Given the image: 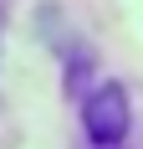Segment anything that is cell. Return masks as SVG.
Here are the masks:
<instances>
[{
    "label": "cell",
    "instance_id": "1",
    "mask_svg": "<svg viewBox=\"0 0 143 149\" xmlns=\"http://www.w3.org/2000/svg\"><path fill=\"white\" fill-rule=\"evenodd\" d=\"M82 123H87V134L97 139V144H118V139H128V123H133L128 93L118 88V82L92 88L87 103H82Z\"/></svg>",
    "mask_w": 143,
    "mask_h": 149
}]
</instances>
